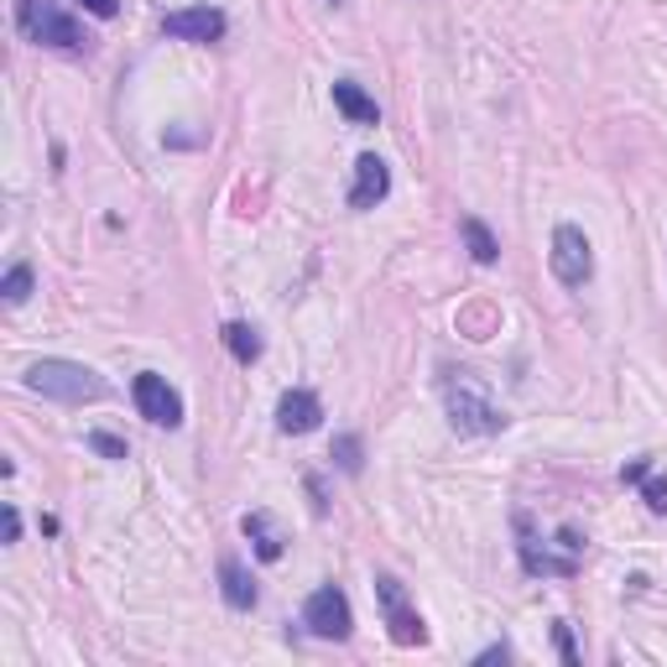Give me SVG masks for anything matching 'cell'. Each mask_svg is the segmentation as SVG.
<instances>
[{
	"instance_id": "6da1fadb",
	"label": "cell",
	"mask_w": 667,
	"mask_h": 667,
	"mask_svg": "<svg viewBox=\"0 0 667 667\" xmlns=\"http://www.w3.org/2000/svg\"><path fill=\"white\" fill-rule=\"evenodd\" d=\"M26 392H42L63 402V407H84V402H105L110 386H105V375L79 365V360H37V365H26Z\"/></svg>"
},
{
	"instance_id": "7a4b0ae2",
	"label": "cell",
	"mask_w": 667,
	"mask_h": 667,
	"mask_svg": "<svg viewBox=\"0 0 667 667\" xmlns=\"http://www.w3.org/2000/svg\"><path fill=\"white\" fill-rule=\"evenodd\" d=\"M444 402H449V428L453 433H470V438H485V433L506 428V413L495 407L491 386L480 381L474 371H459L444 381Z\"/></svg>"
},
{
	"instance_id": "3957f363",
	"label": "cell",
	"mask_w": 667,
	"mask_h": 667,
	"mask_svg": "<svg viewBox=\"0 0 667 667\" xmlns=\"http://www.w3.org/2000/svg\"><path fill=\"white\" fill-rule=\"evenodd\" d=\"M17 26L21 37L37 42V47H58V53H84L89 47L84 26L63 11L58 0H17Z\"/></svg>"
},
{
	"instance_id": "277c9868",
	"label": "cell",
	"mask_w": 667,
	"mask_h": 667,
	"mask_svg": "<svg viewBox=\"0 0 667 667\" xmlns=\"http://www.w3.org/2000/svg\"><path fill=\"white\" fill-rule=\"evenodd\" d=\"M375 600H381V615H386V626H392L396 647H423V642H428V626H423V615L413 610V600H407L402 579H392V573H375Z\"/></svg>"
},
{
	"instance_id": "5b68a950",
	"label": "cell",
	"mask_w": 667,
	"mask_h": 667,
	"mask_svg": "<svg viewBox=\"0 0 667 667\" xmlns=\"http://www.w3.org/2000/svg\"><path fill=\"white\" fill-rule=\"evenodd\" d=\"M303 626L314 631L318 642H350L354 631V610L345 600V589L339 584H324L308 594V605H303Z\"/></svg>"
},
{
	"instance_id": "8992f818",
	"label": "cell",
	"mask_w": 667,
	"mask_h": 667,
	"mask_svg": "<svg viewBox=\"0 0 667 667\" xmlns=\"http://www.w3.org/2000/svg\"><path fill=\"white\" fill-rule=\"evenodd\" d=\"M553 276L564 282V287H584L589 276H594V251H589V236L579 225H558L553 230Z\"/></svg>"
},
{
	"instance_id": "52a82bcc",
	"label": "cell",
	"mask_w": 667,
	"mask_h": 667,
	"mask_svg": "<svg viewBox=\"0 0 667 667\" xmlns=\"http://www.w3.org/2000/svg\"><path fill=\"white\" fill-rule=\"evenodd\" d=\"M131 402H136V413L146 417V423H157V428H177V423H183V396H177L157 371H141L136 381H131Z\"/></svg>"
},
{
	"instance_id": "ba28073f",
	"label": "cell",
	"mask_w": 667,
	"mask_h": 667,
	"mask_svg": "<svg viewBox=\"0 0 667 667\" xmlns=\"http://www.w3.org/2000/svg\"><path fill=\"white\" fill-rule=\"evenodd\" d=\"M516 548H522V569L527 573H543V579H573L579 573V558H558V553H548V543H537V532H532V516H516Z\"/></svg>"
},
{
	"instance_id": "9c48e42d",
	"label": "cell",
	"mask_w": 667,
	"mask_h": 667,
	"mask_svg": "<svg viewBox=\"0 0 667 667\" xmlns=\"http://www.w3.org/2000/svg\"><path fill=\"white\" fill-rule=\"evenodd\" d=\"M162 32L177 42H219L225 37V11L219 6H183L162 17Z\"/></svg>"
},
{
	"instance_id": "30bf717a",
	"label": "cell",
	"mask_w": 667,
	"mask_h": 667,
	"mask_svg": "<svg viewBox=\"0 0 667 667\" xmlns=\"http://www.w3.org/2000/svg\"><path fill=\"white\" fill-rule=\"evenodd\" d=\"M392 194V167L375 157V152H365V157L354 162V188H350V209H375L381 198Z\"/></svg>"
},
{
	"instance_id": "8fae6325",
	"label": "cell",
	"mask_w": 667,
	"mask_h": 667,
	"mask_svg": "<svg viewBox=\"0 0 667 667\" xmlns=\"http://www.w3.org/2000/svg\"><path fill=\"white\" fill-rule=\"evenodd\" d=\"M318 423H324V402H318L314 392H287L282 402H276V428L282 433H314Z\"/></svg>"
},
{
	"instance_id": "7c38bea8",
	"label": "cell",
	"mask_w": 667,
	"mask_h": 667,
	"mask_svg": "<svg viewBox=\"0 0 667 667\" xmlns=\"http://www.w3.org/2000/svg\"><path fill=\"white\" fill-rule=\"evenodd\" d=\"M334 110L350 120V125H375V120H381V105H375V99L365 95V89H360L354 79H339V84H334Z\"/></svg>"
},
{
	"instance_id": "4fadbf2b",
	"label": "cell",
	"mask_w": 667,
	"mask_h": 667,
	"mask_svg": "<svg viewBox=\"0 0 667 667\" xmlns=\"http://www.w3.org/2000/svg\"><path fill=\"white\" fill-rule=\"evenodd\" d=\"M219 594H225V605L230 610H251L255 605V579L245 573V564L240 558H219Z\"/></svg>"
},
{
	"instance_id": "5bb4252c",
	"label": "cell",
	"mask_w": 667,
	"mask_h": 667,
	"mask_svg": "<svg viewBox=\"0 0 667 667\" xmlns=\"http://www.w3.org/2000/svg\"><path fill=\"white\" fill-rule=\"evenodd\" d=\"M245 537H251V548L261 564H276V558L287 553V537H282V527H276L266 511H251V516H245Z\"/></svg>"
},
{
	"instance_id": "9a60e30c",
	"label": "cell",
	"mask_w": 667,
	"mask_h": 667,
	"mask_svg": "<svg viewBox=\"0 0 667 667\" xmlns=\"http://www.w3.org/2000/svg\"><path fill=\"white\" fill-rule=\"evenodd\" d=\"M459 236H464V245H470V255L480 261V266H495V261H501V240L491 236V225H485V219L464 215V219H459Z\"/></svg>"
},
{
	"instance_id": "2e32d148",
	"label": "cell",
	"mask_w": 667,
	"mask_h": 667,
	"mask_svg": "<svg viewBox=\"0 0 667 667\" xmlns=\"http://www.w3.org/2000/svg\"><path fill=\"white\" fill-rule=\"evenodd\" d=\"M225 345H230V354H236L240 365H255L261 360V334L251 324H225Z\"/></svg>"
},
{
	"instance_id": "e0dca14e",
	"label": "cell",
	"mask_w": 667,
	"mask_h": 667,
	"mask_svg": "<svg viewBox=\"0 0 667 667\" xmlns=\"http://www.w3.org/2000/svg\"><path fill=\"white\" fill-rule=\"evenodd\" d=\"M334 464H339V470L345 474H360L365 470V444H360V433H339V438H334V453H329Z\"/></svg>"
},
{
	"instance_id": "ac0fdd59",
	"label": "cell",
	"mask_w": 667,
	"mask_h": 667,
	"mask_svg": "<svg viewBox=\"0 0 667 667\" xmlns=\"http://www.w3.org/2000/svg\"><path fill=\"white\" fill-rule=\"evenodd\" d=\"M32 282H37V276H32V266H26V261H17V266L6 272V282H0V297H6L11 308H21V303L32 297Z\"/></svg>"
},
{
	"instance_id": "d6986e66",
	"label": "cell",
	"mask_w": 667,
	"mask_h": 667,
	"mask_svg": "<svg viewBox=\"0 0 667 667\" xmlns=\"http://www.w3.org/2000/svg\"><path fill=\"white\" fill-rule=\"evenodd\" d=\"M84 444H89V449L99 453V459H131V444H125V438H116V433H89V438H84Z\"/></svg>"
},
{
	"instance_id": "ffe728a7",
	"label": "cell",
	"mask_w": 667,
	"mask_h": 667,
	"mask_svg": "<svg viewBox=\"0 0 667 667\" xmlns=\"http://www.w3.org/2000/svg\"><path fill=\"white\" fill-rule=\"evenodd\" d=\"M642 495H647V506L657 511V516H667V480L663 474H647V480H642Z\"/></svg>"
},
{
	"instance_id": "44dd1931",
	"label": "cell",
	"mask_w": 667,
	"mask_h": 667,
	"mask_svg": "<svg viewBox=\"0 0 667 667\" xmlns=\"http://www.w3.org/2000/svg\"><path fill=\"white\" fill-rule=\"evenodd\" d=\"M553 647H558V657H564V667H579V647H573V631L558 621L553 626Z\"/></svg>"
},
{
	"instance_id": "7402d4cb",
	"label": "cell",
	"mask_w": 667,
	"mask_h": 667,
	"mask_svg": "<svg viewBox=\"0 0 667 667\" xmlns=\"http://www.w3.org/2000/svg\"><path fill=\"white\" fill-rule=\"evenodd\" d=\"M647 474H652V459H647V453H642V459H631L626 470H621V480H626V485H642Z\"/></svg>"
},
{
	"instance_id": "603a6c76",
	"label": "cell",
	"mask_w": 667,
	"mask_h": 667,
	"mask_svg": "<svg viewBox=\"0 0 667 667\" xmlns=\"http://www.w3.org/2000/svg\"><path fill=\"white\" fill-rule=\"evenodd\" d=\"M84 11H89V17H99V21H110L120 11V0H79Z\"/></svg>"
},
{
	"instance_id": "cb8c5ba5",
	"label": "cell",
	"mask_w": 667,
	"mask_h": 667,
	"mask_svg": "<svg viewBox=\"0 0 667 667\" xmlns=\"http://www.w3.org/2000/svg\"><path fill=\"white\" fill-rule=\"evenodd\" d=\"M0 522H6V543H21V511L6 506V516H0Z\"/></svg>"
},
{
	"instance_id": "d4e9b609",
	"label": "cell",
	"mask_w": 667,
	"mask_h": 667,
	"mask_svg": "<svg viewBox=\"0 0 667 667\" xmlns=\"http://www.w3.org/2000/svg\"><path fill=\"white\" fill-rule=\"evenodd\" d=\"M474 663H480V667H485V663H506V642H495V647H485L480 657H474Z\"/></svg>"
},
{
	"instance_id": "484cf974",
	"label": "cell",
	"mask_w": 667,
	"mask_h": 667,
	"mask_svg": "<svg viewBox=\"0 0 667 667\" xmlns=\"http://www.w3.org/2000/svg\"><path fill=\"white\" fill-rule=\"evenodd\" d=\"M334 6H339V0H334Z\"/></svg>"
}]
</instances>
